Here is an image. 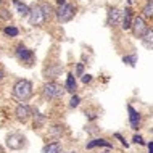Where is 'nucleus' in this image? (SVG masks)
<instances>
[{
    "mask_svg": "<svg viewBox=\"0 0 153 153\" xmlns=\"http://www.w3.org/2000/svg\"><path fill=\"white\" fill-rule=\"evenodd\" d=\"M32 84L27 79H19L13 85V97L19 102H26L32 97Z\"/></svg>",
    "mask_w": 153,
    "mask_h": 153,
    "instance_id": "nucleus-1",
    "label": "nucleus"
},
{
    "mask_svg": "<svg viewBox=\"0 0 153 153\" xmlns=\"http://www.w3.org/2000/svg\"><path fill=\"white\" fill-rule=\"evenodd\" d=\"M65 92H66V89L61 87L56 82H47L42 87V95L47 100H58V98H63Z\"/></svg>",
    "mask_w": 153,
    "mask_h": 153,
    "instance_id": "nucleus-2",
    "label": "nucleus"
},
{
    "mask_svg": "<svg viewBox=\"0 0 153 153\" xmlns=\"http://www.w3.org/2000/svg\"><path fill=\"white\" fill-rule=\"evenodd\" d=\"M74 7L68 3L66 0H58V10H56V18L60 23H68L74 18Z\"/></svg>",
    "mask_w": 153,
    "mask_h": 153,
    "instance_id": "nucleus-3",
    "label": "nucleus"
},
{
    "mask_svg": "<svg viewBox=\"0 0 153 153\" xmlns=\"http://www.w3.org/2000/svg\"><path fill=\"white\" fill-rule=\"evenodd\" d=\"M7 147L10 150H21L24 147V137L18 132H13V134L7 135Z\"/></svg>",
    "mask_w": 153,
    "mask_h": 153,
    "instance_id": "nucleus-4",
    "label": "nucleus"
},
{
    "mask_svg": "<svg viewBox=\"0 0 153 153\" xmlns=\"http://www.w3.org/2000/svg\"><path fill=\"white\" fill-rule=\"evenodd\" d=\"M45 21H47V19H45L44 11H42V8H40V5L32 7L31 8V13H29V23H31V26H42Z\"/></svg>",
    "mask_w": 153,
    "mask_h": 153,
    "instance_id": "nucleus-5",
    "label": "nucleus"
},
{
    "mask_svg": "<svg viewBox=\"0 0 153 153\" xmlns=\"http://www.w3.org/2000/svg\"><path fill=\"white\" fill-rule=\"evenodd\" d=\"M147 31H148V27H147L145 19H143L142 16H135V18L132 19V32H134V36L142 39Z\"/></svg>",
    "mask_w": 153,
    "mask_h": 153,
    "instance_id": "nucleus-6",
    "label": "nucleus"
},
{
    "mask_svg": "<svg viewBox=\"0 0 153 153\" xmlns=\"http://www.w3.org/2000/svg\"><path fill=\"white\" fill-rule=\"evenodd\" d=\"M16 56H18V60L21 61V63H26V65H31L32 61H34V53H32V50H29L27 47H24L23 44H19L18 47H16Z\"/></svg>",
    "mask_w": 153,
    "mask_h": 153,
    "instance_id": "nucleus-7",
    "label": "nucleus"
},
{
    "mask_svg": "<svg viewBox=\"0 0 153 153\" xmlns=\"http://www.w3.org/2000/svg\"><path fill=\"white\" fill-rule=\"evenodd\" d=\"M123 21V11L119 8H111L108 11V24L110 26H116Z\"/></svg>",
    "mask_w": 153,
    "mask_h": 153,
    "instance_id": "nucleus-8",
    "label": "nucleus"
},
{
    "mask_svg": "<svg viewBox=\"0 0 153 153\" xmlns=\"http://www.w3.org/2000/svg\"><path fill=\"white\" fill-rule=\"evenodd\" d=\"M15 114H16V118L19 119V121H26V119H29L31 116V108L27 105H24V103H21V105H18L16 106V110H15Z\"/></svg>",
    "mask_w": 153,
    "mask_h": 153,
    "instance_id": "nucleus-9",
    "label": "nucleus"
},
{
    "mask_svg": "<svg viewBox=\"0 0 153 153\" xmlns=\"http://www.w3.org/2000/svg\"><path fill=\"white\" fill-rule=\"evenodd\" d=\"M127 111H129V124H131V129L137 131L139 129V124H140V114L134 110V106L127 105Z\"/></svg>",
    "mask_w": 153,
    "mask_h": 153,
    "instance_id": "nucleus-10",
    "label": "nucleus"
},
{
    "mask_svg": "<svg viewBox=\"0 0 153 153\" xmlns=\"http://www.w3.org/2000/svg\"><path fill=\"white\" fill-rule=\"evenodd\" d=\"M121 26L123 29H131L132 27V11L131 8H126V10L123 11V21H121Z\"/></svg>",
    "mask_w": 153,
    "mask_h": 153,
    "instance_id": "nucleus-11",
    "label": "nucleus"
},
{
    "mask_svg": "<svg viewBox=\"0 0 153 153\" xmlns=\"http://www.w3.org/2000/svg\"><path fill=\"white\" fill-rule=\"evenodd\" d=\"M65 89H66V92H69V94L74 95V92H76V89H77V82H76L74 74H68V77H66V84H65Z\"/></svg>",
    "mask_w": 153,
    "mask_h": 153,
    "instance_id": "nucleus-12",
    "label": "nucleus"
},
{
    "mask_svg": "<svg viewBox=\"0 0 153 153\" xmlns=\"http://www.w3.org/2000/svg\"><path fill=\"white\" fill-rule=\"evenodd\" d=\"M95 147H106V148H111L113 145H111L110 142H106L105 139H94L92 142L87 143V148L90 150V148H95Z\"/></svg>",
    "mask_w": 153,
    "mask_h": 153,
    "instance_id": "nucleus-13",
    "label": "nucleus"
},
{
    "mask_svg": "<svg viewBox=\"0 0 153 153\" xmlns=\"http://www.w3.org/2000/svg\"><path fill=\"white\" fill-rule=\"evenodd\" d=\"M40 8H42V11H44V16H45V19H52L53 18V15L56 13L55 10H53V7L50 5V3H40Z\"/></svg>",
    "mask_w": 153,
    "mask_h": 153,
    "instance_id": "nucleus-14",
    "label": "nucleus"
},
{
    "mask_svg": "<svg viewBox=\"0 0 153 153\" xmlns=\"http://www.w3.org/2000/svg\"><path fill=\"white\" fill-rule=\"evenodd\" d=\"M61 152V143L60 142H52L44 147L42 153H60Z\"/></svg>",
    "mask_w": 153,
    "mask_h": 153,
    "instance_id": "nucleus-15",
    "label": "nucleus"
},
{
    "mask_svg": "<svg viewBox=\"0 0 153 153\" xmlns=\"http://www.w3.org/2000/svg\"><path fill=\"white\" fill-rule=\"evenodd\" d=\"M142 44L145 45L147 48L153 50V29H148V31L145 32V36L142 37Z\"/></svg>",
    "mask_w": 153,
    "mask_h": 153,
    "instance_id": "nucleus-16",
    "label": "nucleus"
},
{
    "mask_svg": "<svg viewBox=\"0 0 153 153\" xmlns=\"http://www.w3.org/2000/svg\"><path fill=\"white\" fill-rule=\"evenodd\" d=\"M13 5L18 8V11H19V15L21 16H29L31 13V8L27 7V5H24V3H21L19 0H13Z\"/></svg>",
    "mask_w": 153,
    "mask_h": 153,
    "instance_id": "nucleus-17",
    "label": "nucleus"
},
{
    "mask_svg": "<svg viewBox=\"0 0 153 153\" xmlns=\"http://www.w3.org/2000/svg\"><path fill=\"white\" fill-rule=\"evenodd\" d=\"M63 126H60V124H56V126H52L50 129H48V134L52 135V137H61V134H63Z\"/></svg>",
    "mask_w": 153,
    "mask_h": 153,
    "instance_id": "nucleus-18",
    "label": "nucleus"
},
{
    "mask_svg": "<svg viewBox=\"0 0 153 153\" xmlns=\"http://www.w3.org/2000/svg\"><path fill=\"white\" fill-rule=\"evenodd\" d=\"M63 71V66L58 65V66H52V68H48L47 71V77H58V74Z\"/></svg>",
    "mask_w": 153,
    "mask_h": 153,
    "instance_id": "nucleus-19",
    "label": "nucleus"
},
{
    "mask_svg": "<svg viewBox=\"0 0 153 153\" xmlns=\"http://www.w3.org/2000/svg\"><path fill=\"white\" fill-rule=\"evenodd\" d=\"M142 13H143V16H147V18H152L153 16V0H148V2L145 3Z\"/></svg>",
    "mask_w": 153,
    "mask_h": 153,
    "instance_id": "nucleus-20",
    "label": "nucleus"
},
{
    "mask_svg": "<svg viewBox=\"0 0 153 153\" xmlns=\"http://www.w3.org/2000/svg\"><path fill=\"white\" fill-rule=\"evenodd\" d=\"M3 31H5V34H7V36H10V37H16V36L19 34L18 27H15V26H7Z\"/></svg>",
    "mask_w": 153,
    "mask_h": 153,
    "instance_id": "nucleus-21",
    "label": "nucleus"
},
{
    "mask_svg": "<svg viewBox=\"0 0 153 153\" xmlns=\"http://www.w3.org/2000/svg\"><path fill=\"white\" fill-rule=\"evenodd\" d=\"M124 63H127L129 66H135V61H137V56L135 55H131V56H124L123 58Z\"/></svg>",
    "mask_w": 153,
    "mask_h": 153,
    "instance_id": "nucleus-22",
    "label": "nucleus"
},
{
    "mask_svg": "<svg viewBox=\"0 0 153 153\" xmlns=\"http://www.w3.org/2000/svg\"><path fill=\"white\" fill-rule=\"evenodd\" d=\"M79 103H81V98L77 97V95H73V98L69 100V106H71V108H76V106H79Z\"/></svg>",
    "mask_w": 153,
    "mask_h": 153,
    "instance_id": "nucleus-23",
    "label": "nucleus"
},
{
    "mask_svg": "<svg viewBox=\"0 0 153 153\" xmlns=\"http://www.w3.org/2000/svg\"><path fill=\"white\" fill-rule=\"evenodd\" d=\"M132 140H134V143H139V145H145V142H143V139L140 137V135L135 134L134 137H132Z\"/></svg>",
    "mask_w": 153,
    "mask_h": 153,
    "instance_id": "nucleus-24",
    "label": "nucleus"
},
{
    "mask_svg": "<svg viewBox=\"0 0 153 153\" xmlns=\"http://www.w3.org/2000/svg\"><path fill=\"white\" fill-rule=\"evenodd\" d=\"M76 74H77V76H84V66H82V63H77V66H76Z\"/></svg>",
    "mask_w": 153,
    "mask_h": 153,
    "instance_id": "nucleus-25",
    "label": "nucleus"
},
{
    "mask_svg": "<svg viewBox=\"0 0 153 153\" xmlns=\"http://www.w3.org/2000/svg\"><path fill=\"white\" fill-rule=\"evenodd\" d=\"M114 137H116L118 140H121V143H123V145H126V147H127V142L124 140V137H123L121 134H119V132H116V134H114Z\"/></svg>",
    "mask_w": 153,
    "mask_h": 153,
    "instance_id": "nucleus-26",
    "label": "nucleus"
},
{
    "mask_svg": "<svg viewBox=\"0 0 153 153\" xmlns=\"http://www.w3.org/2000/svg\"><path fill=\"white\" fill-rule=\"evenodd\" d=\"M90 81H92V76H90V74H84V76H82V82H84V84H89Z\"/></svg>",
    "mask_w": 153,
    "mask_h": 153,
    "instance_id": "nucleus-27",
    "label": "nucleus"
},
{
    "mask_svg": "<svg viewBox=\"0 0 153 153\" xmlns=\"http://www.w3.org/2000/svg\"><path fill=\"white\" fill-rule=\"evenodd\" d=\"M0 16H2L3 19H8V18H10V15H8V10H2V11H0Z\"/></svg>",
    "mask_w": 153,
    "mask_h": 153,
    "instance_id": "nucleus-28",
    "label": "nucleus"
},
{
    "mask_svg": "<svg viewBox=\"0 0 153 153\" xmlns=\"http://www.w3.org/2000/svg\"><path fill=\"white\" fill-rule=\"evenodd\" d=\"M148 153H153V142L148 143Z\"/></svg>",
    "mask_w": 153,
    "mask_h": 153,
    "instance_id": "nucleus-29",
    "label": "nucleus"
},
{
    "mask_svg": "<svg viewBox=\"0 0 153 153\" xmlns=\"http://www.w3.org/2000/svg\"><path fill=\"white\" fill-rule=\"evenodd\" d=\"M2 79H3V71L0 69V81H2Z\"/></svg>",
    "mask_w": 153,
    "mask_h": 153,
    "instance_id": "nucleus-30",
    "label": "nucleus"
},
{
    "mask_svg": "<svg viewBox=\"0 0 153 153\" xmlns=\"http://www.w3.org/2000/svg\"><path fill=\"white\" fill-rule=\"evenodd\" d=\"M0 153H3V150H2V148H0Z\"/></svg>",
    "mask_w": 153,
    "mask_h": 153,
    "instance_id": "nucleus-31",
    "label": "nucleus"
},
{
    "mask_svg": "<svg viewBox=\"0 0 153 153\" xmlns=\"http://www.w3.org/2000/svg\"><path fill=\"white\" fill-rule=\"evenodd\" d=\"M0 3H2V0H0Z\"/></svg>",
    "mask_w": 153,
    "mask_h": 153,
    "instance_id": "nucleus-32",
    "label": "nucleus"
}]
</instances>
